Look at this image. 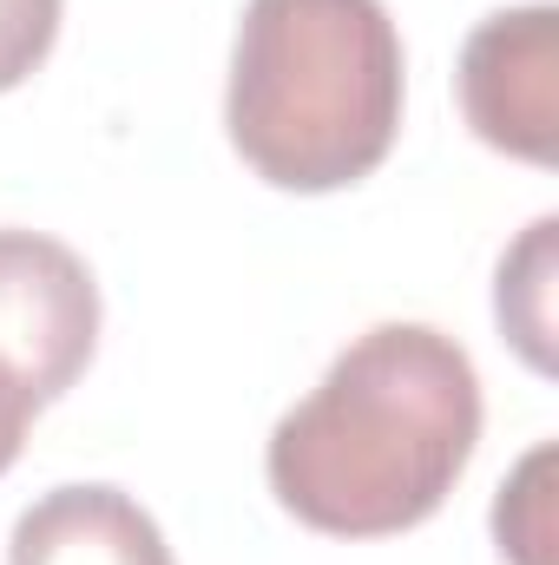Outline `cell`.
Masks as SVG:
<instances>
[{"label": "cell", "instance_id": "obj_1", "mask_svg": "<svg viewBox=\"0 0 559 565\" xmlns=\"http://www.w3.org/2000/svg\"><path fill=\"white\" fill-rule=\"evenodd\" d=\"M474 440V355L428 322H376L277 422L264 473L309 533L389 540L441 513Z\"/></svg>", "mask_w": 559, "mask_h": 565}, {"label": "cell", "instance_id": "obj_3", "mask_svg": "<svg viewBox=\"0 0 559 565\" xmlns=\"http://www.w3.org/2000/svg\"><path fill=\"white\" fill-rule=\"evenodd\" d=\"M99 349V282L80 250L40 231H0V369L46 408Z\"/></svg>", "mask_w": 559, "mask_h": 565}, {"label": "cell", "instance_id": "obj_5", "mask_svg": "<svg viewBox=\"0 0 559 565\" xmlns=\"http://www.w3.org/2000/svg\"><path fill=\"white\" fill-rule=\"evenodd\" d=\"M7 565H178L158 520L119 487H53L7 540Z\"/></svg>", "mask_w": 559, "mask_h": 565}, {"label": "cell", "instance_id": "obj_8", "mask_svg": "<svg viewBox=\"0 0 559 565\" xmlns=\"http://www.w3.org/2000/svg\"><path fill=\"white\" fill-rule=\"evenodd\" d=\"M60 40V0H0V93H13Z\"/></svg>", "mask_w": 559, "mask_h": 565}, {"label": "cell", "instance_id": "obj_7", "mask_svg": "<svg viewBox=\"0 0 559 565\" xmlns=\"http://www.w3.org/2000/svg\"><path fill=\"white\" fill-rule=\"evenodd\" d=\"M494 540H500V559L553 565V447L547 440L500 487V500H494Z\"/></svg>", "mask_w": 559, "mask_h": 565}, {"label": "cell", "instance_id": "obj_2", "mask_svg": "<svg viewBox=\"0 0 559 565\" xmlns=\"http://www.w3.org/2000/svg\"><path fill=\"white\" fill-rule=\"evenodd\" d=\"M224 126L277 191L362 184L402 132V33L382 0H251Z\"/></svg>", "mask_w": 559, "mask_h": 565}, {"label": "cell", "instance_id": "obj_6", "mask_svg": "<svg viewBox=\"0 0 559 565\" xmlns=\"http://www.w3.org/2000/svg\"><path fill=\"white\" fill-rule=\"evenodd\" d=\"M553 237L559 217H534L527 237L500 257V282H494V316L534 375H553Z\"/></svg>", "mask_w": 559, "mask_h": 565}, {"label": "cell", "instance_id": "obj_9", "mask_svg": "<svg viewBox=\"0 0 559 565\" xmlns=\"http://www.w3.org/2000/svg\"><path fill=\"white\" fill-rule=\"evenodd\" d=\"M33 415H40V402L0 369V473L20 460V447H27V427H33Z\"/></svg>", "mask_w": 559, "mask_h": 565}, {"label": "cell", "instance_id": "obj_4", "mask_svg": "<svg viewBox=\"0 0 559 565\" xmlns=\"http://www.w3.org/2000/svg\"><path fill=\"white\" fill-rule=\"evenodd\" d=\"M461 113L474 139L553 164L559 158V7H507L487 13L461 46Z\"/></svg>", "mask_w": 559, "mask_h": 565}]
</instances>
